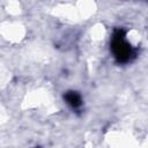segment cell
Returning <instances> with one entry per match:
<instances>
[{
  "label": "cell",
  "mask_w": 148,
  "mask_h": 148,
  "mask_svg": "<svg viewBox=\"0 0 148 148\" xmlns=\"http://www.w3.org/2000/svg\"><path fill=\"white\" fill-rule=\"evenodd\" d=\"M65 98H66L67 103H68L71 106H73V108H79V106L81 105V97H80L76 92H74V91L67 92L66 96H65Z\"/></svg>",
  "instance_id": "cell-2"
},
{
  "label": "cell",
  "mask_w": 148,
  "mask_h": 148,
  "mask_svg": "<svg viewBox=\"0 0 148 148\" xmlns=\"http://www.w3.org/2000/svg\"><path fill=\"white\" fill-rule=\"evenodd\" d=\"M112 51L114 57L121 61H128L130 58L133 54V50L130 45V43L125 39V35L123 31H117L112 39Z\"/></svg>",
  "instance_id": "cell-1"
}]
</instances>
